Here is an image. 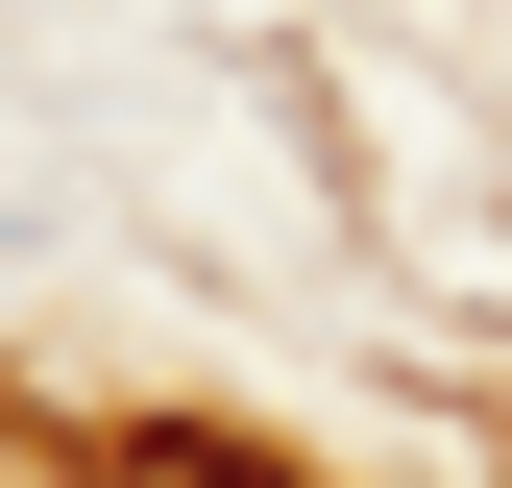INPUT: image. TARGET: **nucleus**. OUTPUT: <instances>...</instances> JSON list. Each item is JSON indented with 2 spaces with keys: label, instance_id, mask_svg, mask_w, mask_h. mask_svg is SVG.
<instances>
[{
  "label": "nucleus",
  "instance_id": "nucleus-1",
  "mask_svg": "<svg viewBox=\"0 0 512 488\" xmlns=\"http://www.w3.org/2000/svg\"><path fill=\"white\" fill-rule=\"evenodd\" d=\"M98 488H293V464L244 440V415H122V440H98Z\"/></svg>",
  "mask_w": 512,
  "mask_h": 488
}]
</instances>
